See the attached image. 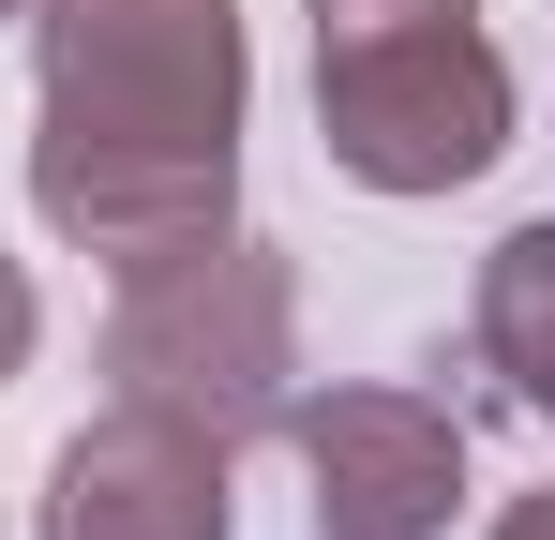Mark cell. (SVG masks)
I'll return each instance as SVG.
<instances>
[{"instance_id":"9","label":"cell","mask_w":555,"mask_h":540,"mask_svg":"<svg viewBox=\"0 0 555 540\" xmlns=\"http://www.w3.org/2000/svg\"><path fill=\"white\" fill-rule=\"evenodd\" d=\"M495 540H555V496H511V511H495Z\"/></svg>"},{"instance_id":"7","label":"cell","mask_w":555,"mask_h":540,"mask_svg":"<svg viewBox=\"0 0 555 540\" xmlns=\"http://www.w3.org/2000/svg\"><path fill=\"white\" fill-rule=\"evenodd\" d=\"M436 15H480V0H315V46H375V30H436Z\"/></svg>"},{"instance_id":"8","label":"cell","mask_w":555,"mask_h":540,"mask_svg":"<svg viewBox=\"0 0 555 540\" xmlns=\"http://www.w3.org/2000/svg\"><path fill=\"white\" fill-rule=\"evenodd\" d=\"M30 346H46V300H30V270L0 256V390L30 375Z\"/></svg>"},{"instance_id":"10","label":"cell","mask_w":555,"mask_h":540,"mask_svg":"<svg viewBox=\"0 0 555 540\" xmlns=\"http://www.w3.org/2000/svg\"><path fill=\"white\" fill-rule=\"evenodd\" d=\"M0 15H30V0H0Z\"/></svg>"},{"instance_id":"3","label":"cell","mask_w":555,"mask_h":540,"mask_svg":"<svg viewBox=\"0 0 555 540\" xmlns=\"http://www.w3.org/2000/svg\"><path fill=\"white\" fill-rule=\"evenodd\" d=\"M315 136L361 195H451L511 151V61L480 46V15L315 46Z\"/></svg>"},{"instance_id":"6","label":"cell","mask_w":555,"mask_h":540,"mask_svg":"<svg viewBox=\"0 0 555 540\" xmlns=\"http://www.w3.org/2000/svg\"><path fill=\"white\" fill-rule=\"evenodd\" d=\"M465 346H480V375H495L526 421H555V226H511V241L480 256Z\"/></svg>"},{"instance_id":"1","label":"cell","mask_w":555,"mask_h":540,"mask_svg":"<svg viewBox=\"0 0 555 540\" xmlns=\"http://www.w3.org/2000/svg\"><path fill=\"white\" fill-rule=\"evenodd\" d=\"M30 61H46L30 210L76 256L135 270L241 210V105H256L241 0H46Z\"/></svg>"},{"instance_id":"4","label":"cell","mask_w":555,"mask_h":540,"mask_svg":"<svg viewBox=\"0 0 555 540\" xmlns=\"http://www.w3.org/2000/svg\"><path fill=\"white\" fill-rule=\"evenodd\" d=\"M300 480H315V540H451L465 511V421L421 390H331L285 406Z\"/></svg>"},{"instance_id":"5","label":"cell","mask_w":555,"mask_h":540,"mask_svg":"<svg viewBox=\"0 0 555 540\" xmlns=\"http://www.w3.org/2000/svg\"><path fill=\"white\" fill-rule=\"evenodd\" d=\"M46 540H241L225 450L195 421L105 406L91 436H61V465H46Z\"/></svg>"},{"instance_id":"2","label":"cell","mask_w":555,"mask_h":540,"mask_svg":"<svg viewBox=\"0 0 555 540\" xmlns=\"http://www.w3.org/2000/svg\"><path fill=\"white\" fill-rule=\"evenodd\" d=\"M300 375V285H285L271 241H181V256L120 270V316H105V390L151 406V421H195L210 450L271 436Z\"/></svg>"}]
</instances>
